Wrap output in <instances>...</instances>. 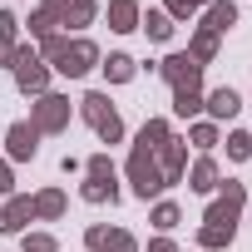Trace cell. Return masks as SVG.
I'll list each match as a JSON object with an SVG mask.
<instances>
[{"label":"cell","mask_w":252,"mask_h":252,"mask_svg":"<svg viewBox=\"0 0 252 252\" xmlns=\"http://www.w3.org/2000/svg\"><path fill=\"white\" fill-rule=\"evenodd\" d=\"M40 55L64 74V79H79L99 64V45L94 40H69V35H45L40 40Z\"/></svg>","instance_id":"7a4b0ae2"},{"label":"cell","mask_w":252,"mask_h":252,"mask_svg":"<svg viewBox=\"0 0 252 252\" xmlns=\"http://www.w3.org/2000/svg\"><path fill=\"white\" fill-rule=\"evenodd\" d=\"M84 203H119V173L109 163V154H94L84 163Z\"/></svg>","instance_id":"277c9868"},{"label":"cell","mask_w":252,"mask_h":252,"mask_svg":"<svg viewBox=\"0 0 252 252\" xmlns=\"http://www.w3.org/2000/svg\"><path fill=\"white\" fill-rule=\"evenodd\" d=\"M30 218H35V198H10L0 208V232H20Z\"/></svg>","instance_id":"5bb4252c"},{"label":"cell","mask_w":252,"mask_h":252,"mask_svg":"<svg viewBox=\"0 0 252 252\" xmlns=\"http://www.w3.org/2000/svg\"><path fill=\"white\" fill-rule=\"evenodd\" d=\"M5 149H10V158H15V163H25V158H35V154H40V134L20 119V124H10V129H5Z\"/></svg>","instance_id":"8fae6325"},{"label":"cell","mask_w":252,"mask_h":252,"mask_svg":"<svg viewBox=\"0 0 252 252\" xmlns=\"http://www.w3.org/2000/svg\"><path fill=\"white\" fill-rule=\"evenodd\" d=\"M15 30H20L15 15L0 10V64H15V50H20V45H15Z\"/></svg>","instance_id":"d6986e66"},{"label":"cell","mask_w":252,"mask_h":252,"mask_svg":"<svg viewBox=\"0 0 252 252\" xmlns=\"http://www.w3.org/2000/svg\"><path fill=\"white\" fill-rule=\"evenodd\" d=\"M99 69H104V74H109V84H129V79H134V74H139V64H134V60H129V55H109V60H104V64H99Z\"/></svg>","instance_id":"ffe728a7"},{"label":"cell","mask_w":252,"mask_h":252,"mask_svg":"<svg viewBox=\"0 0 252 252\" xmlns=\"http://www.w3.org/2000/svg\"><path fill=\"white\" fill-rule=\"evenodd\" d=\"M178 218H183V213H178V203H158V208H154V227H158V232H173V227H178Z\"/></svg>","instance_id":"484cf974"},{"label":"cell","mask_w":252,"mask_h":252,"mask_svg":"<svg viewBox=\"0 0 252 252\" xmlns=\"http://www.w3.org/2000/svg\"><path fill=\"white\" fill-rule=\"evenodd\" d=\"M163 5H168V20H188L193 10H208L213 0H163Z\"/></svg>","instance_id":"4316f807"},{"label":"cell","mask_w":252,"mask_h":252,"mask_svg":"<svg viewBox=\"0 0 252 252\" xmlns=\"http://www.w3.org/2000/svg\"><path fill=\"white\" fill-rule=\"evenodd\" d=\"M45 10L55 15V25H89L94 20V0H45Z\"/></svg>","instance_id":"30bf717a"},{"label":"cell","mask_w":252,"mask_h":252,"mask_svg":"<svg viewBox=\"0 0 252 252\" xmlns=\"http://www.w3.org/2000/svg\"><path fill=\"white\" fill-rule=\"evenodd\" d=\"M168 139H173V134H168V124H163V119H149L144 129H139V149H149V154H158Z\"/></svg>","instance_id":"44dd1931"},{"label":"cell","mask_w":252,"mask_h":252,"mask_svg":"<svg viewBox=\"0 0 252 252\" xmlns=\"http://www.w3.org/2000/svg\"><path fill=\"white\" fill-rule=\"evenodd\" d=\"M193 144H198L203 154H213V144H218V124H193Z\"/></svg>","instance_id":"83f0119b"},{"label":"cell","mask_w":252,"mask_h":252,"mask_svg":"<svg viewBox=\"0 0 252 252\" xmlns=\"http://www.w3.org/2000/svg\"><path fill=\"white\" fill-rule=\"evenodd\" d=\"M188 188H193V193H213V188H218V158H213V154H203V158L188 168Z\"/></svg>","instance_id":"2e32d148"},{"label":"cell","mask_w":252,"mask_h":252,"mask_svg":"<svg viewBox=\"0 0 252 252\" xmlns=\"http://www.w3.org/2000/svg\"><path fill=\"white\" fill-rule=\"evenodd\" d=\"M129 183H134V193L149 203V198H158L168 183H163V173H158V158L149 154V149H139L134 144V154H129Z\"/></svg>","instance_id":"8992f818"},{"label":"cell","mask_w":252,"mask_h":252,"mask_svg":"<svg viewBox=\"0 0 252 252\" xmlns=\"http://www.w3.org/2000/svg\"><path fill=\"white\" fill-rule=\"evenodd\" d=\"M84 247L89 252H139V242H134V232H124V227H89L84 232Z\"/></svg>","instance_id":"9c48e42d"},{"label":"cell","mask_w":252,"mask_h":252,"mask_svg":"<svg viewBox=\"0 0 252 252\" xmlns=\"http://www.w3.org/2000/svg\"><path fill=\"white\" fill-rule=\"evenodd\" d=\"M139 0H109V30H119V35H129V30H139Z\"/></svg>","instance_id":"9a60e30c"},{"label":"cell","mask_w":252,"mask_h":252,"mask_svg":"<svg viewBox=\"0 0 252 252\" xmlns=\"http://www.w3.org/2000/svg\"><path fill=\"white\" fill-rule=\"evenodd\" d=\"M79 114H84V124H89L104 144H119V139H124V119H119V109L109 104V94H99V89L84 94V99H79Z\"/></svg>","instance_id":"3957f363"},{"label":"cell","mask_w":252,"mask_h":252,"mask_svg":"<svg viewBox=\"0 0 252 252\" xmlns=\"http://www.w3.org/2000/svg\"><path fill=\"white\" fill-rule=\"evenodd\" d=\"M25 252H60V242H55L50 232H30V237H25Z\"/></svg>","instance_id":"f546056e"},{"label":"cell","mask_w":252,"mask_h":252,"mask_svg":"<svg viewBox=\"0 0 252 252\" xmlns=\"http://www.w3.org/2000/svg\"><path fill=\"white\" fill-rule=\"evenodd\" d=\"M158 74L168 79V89H198L203 84V64L183 50V55H168L163 64H158Z\"/></svg>","instance_id":"ba28073f"},{"label":"cell","mask_w":252,"mask_h":252,"mask_svg":"<svg viewBox=\"0 0 252 252\" xmlns=\"http://www.w3.org/2000/svg\"><path fill=\"white\" fill-rule=\"evenodd\" d=\"M30 35H40V40H45V35H55V15H50L45 5H40V10L30 15Z\"/></svg>","instance_id":"f1b7e54d"},{"label":"cell","mask_w":252,"mask_h":252,"mask_svg":"<svg viewBox=\"0 0 252 252\" xmlns=\"http://www.w3.org/2000/svg\"><path fill=\"white\" fill-rule=\"evenodd\" d=\"M158 173H163V183H183V168H188V144H178V139H168L158 154Z\"/></svg>","instance_id":"7c38bea8"},{"label":"cell","mask_w":252,"mask_h":252,"mask_svg":"<svg viewBox=\"0 0 252 252\" xmlns=\"http://www.w3.org/2000/svg\"><path fill=\"white\" fill-rule=\"evenodd\" d=\"M242 203H247V188L242 183H222V193L208 203V213H203V227H198V242L203 247H227L232 237H237V213H242Z\"/></svg>","instance_id":"6da1fadb"},{"label":"cell","mask_w":252,"mask_h":252,"mask_svg":"<svg viewBox=\"0 0 252 252\" xmlns=\"http://www.w3.org/2000/svg\"><path fill=\"white\" fill-rule=\"evenodd\" d=\"M60 213H64V193H60V188H45V193L35 198V218H45V222H55Z\"/></svg>","instance_id":"7402d4cb"},{"label":"cell","mask_w":252,"mask_h":252,"mask_svg":"<svg viewBox=\"0 0 252 252\" xmlns=\"http://www.w3.org/2000/svg\"><path fill=\"white\" fill-rule=\"evenodd\" d=\"M188 55H193L198 64H208V60L218 55V35H208V30H198V35H193V45H188Z\"/></svg>","instance_id":"cb8c5ba5"},{"label":"cell","mask_w":252,"mask_h":252,"mask_svg":"<svg viewBox=\"0 0 252 252\" xmlns=\"http://www.w3.org/2000/svg\"><path fill=\"white\" fill-rule=\"evenodd\" d=\"M227 158H232V163H247V158H252V134L232 129V134H227Z\"/></svg>","instance_id":"d4e9b609"},{"label":"cell","mask_w":252,"mask_h":252,"mask_svg":"<svg viewBox=\"0 0 252 252\" xmlns=\"http://www.w3.org/2000/svg\"><path fill=\"white\" fill-rule=\"evenodd\" d=\"M69 124V99L64 94H40L35 109H30V129L35 134H60Z\"/></svg>","instance_id":"52a82bcc"},{"label":"cell","mask_w":252,"mask_h":252,"mask_svg":"<svg viewBox=\"0 0 252 252\" xmlns=\"http://www.w3.org/2000/svg\"><path fill=\"white\" fill-rule=\"evenodd\" d=\"M0 193H15V173H10L5 158H0Z\"/></svg>","instance_id":"4dcf8cb0"},{"label":"cell","mask_w":252,"mask_h":252,"mask_svg":"<svg viewBox=\"0 0 252 252\" xmlns=\"http://www.w3.org/2000/svg\"><path fill=\"white\" fill-rule=\"evenodd\" d=\"M139 30H144L149 40L163 45V40L173 35V20H168V10H144V15H139Z\"/></svg>","instance_id":"ac0fdd59"},{"label":"cell","mask_w":252,"mask_h":252,"mask_svg":"<svg viewBox=\"0 0 252 252\" xmlns=\"http://www.w3.org/2000/svg\"><path fill=\"white\" fill-rule=\"evenodd\" d=\"M203 109H208L213 119H232V114L242 109V99H237V89H213V94L203 99Z\"/></svg>","instance_id":"e0dca14e"},{"label":"cell","mask_w":252,"mask_h":252,"mask_svg":"<svg viewBox=\"0 0 252 252\" xmlns=\"http://www.w3.org/2000/svg\"><path fill=\"white\" fill-rule=\"evenodd\" d=\"M237 25V5H232V0H213V5L203 10V30L208 35H227Z\"/></svg>","instance_id":"4fadbf2b"},{"label":"cell","mask_w":252,"mask_h":252,"mask_svg":"<svg viewBox=\"0 0 252 252\" xmlns=\"http://www.w3.org/2000/svg\"><path fill=\"white\" fill-rule=\"evenodd\" d=\"M149 252H178V247H173V237L163 232V237H154V242H149Z\"/></svg>","instance_id":"1f68e13d"},{"label":"cell","mask_w":252,"mask_h":252,"mask_svg":"<svg viewBox=\"0 0 252 252\" xmlns=\"http://www.w3.org/2000/svg\"><path fill=\"white\" fill-rule=\"evenodd\" d=\"M10 69H15L20 94H35V99H40V94H50V64H45L30 45H20V50H15V64H10Z\"/></svg>","instance_id":"5b68a950"},{"label":"cell","mask_w":252,"mask_h":252,"mask_svg":"<svg viewBox=\"0 0 252 252\" xmlns=\"http://www.w3.org/2000/svg\"><path fill=\"white\" fill-rule=\"evenodd\" d=\"M203 109V89H173V114L178 119H193Z\"/></svg>","instance_id":"603a6c76"}]
</instances>
